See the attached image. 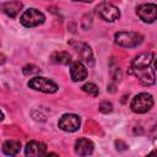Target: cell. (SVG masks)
Wrapping results in <instances>:
<instances>
[{
	"instance_id": "277c9868",
	"label": "cell",
	"mask_w": 157,
	"mask_h": 157,
	"mask_svg": "<svg viewBox=\"0 0 157 157\" xmlns=\"http://www.w3.org/2000/svg\"><path fill=\"white\" fill-rule=\"evenodd\" d=\"M44 21H45L44 13L37 9H28L20 17V22L25 27H36L44 23Z\"/></svg>"
},
{
	"instance_id": "8992f818",
	"label": "cell",
	"mask_w": 157,
	"mask_h": 157,
	"mask_svg": "<svg viewBox=\"0 0 157 157\" xmlns=\"http://www.w3.org/2000/svg\"><path fill=\"white\" fill-rule=\"evenodd\" d=\"M96 11H97V15L102 20H104L107 22H113V21L118 20L119 16H120L119 9L115 5L110 4V2H101V4H98V6L96 7Z\"/></svg>"
},
{
	"instance_id": "5bb4252c",
	"label": "cell",
	"mask_w": 157,
	"mask_h": 157,
	"mask_svg": "<svg viewBox=\"0 0 157 157\" xmlns=\"http://www.w3.org/2000/svg\"><path fill=\"white\" fill-rule=\"evenodd\" d=\"M21 150V142L17 140H7L2 144V152L7 156H16Z\"/></svg>"
},
{
	"instance_id": "ac0fdd59",
	"label": "cell",
	"mask_w": 157,
	"mask_h": 157,
	"mask_svg": "<svg viewBox=\"0 0 157 157\" xmlns=\"http://www.w3.org/2000/svg\"><path fill=\"white\" fill-rule=\"evenodd\" d=\"M99 110H101L102 113H104V114H108V113H110V112L113 110V105H112L110 102L103 101V102H101V104H99Z\"/></svg>"
},
{
	"instance_id": "30bf717a",
	"label": "cell",
	"mask_w": 157,
	"mask_h": 157,
	"mask_svg": "<svg viewBox=\"0 0 157 157\" xmlns=\"http://www.w3.org/2000/svg\"><path fill=\"white\" fill-rule=\"evenodd\" d=\"M47 147L40 141H29L25 147L26 157H43L47 152Z\"/></svg>"
},
{
	"instance_id": "44dd1931",
	"label": "cell",
	"mask_w": 157,
	"mask_h": 157,
	"mask_svg": "<svg viewBox=\"0 0 157 157\" xmlns=\"http://www.w3.org/2000/svg\"><path fill=\"white\" fill-rule=\"evenodd\" d=\"M146 157H157V152H156V150H152Z\"/></svg>"
},
{
	"instance_id": "6da1fadb",
	"label": "cell",
	"mask_w": 157,
	"mask_h": 157,
	"mask_svg": "<svg viewBox=\"0 0 157 157\" xmlns=\"http://www.w3.org/2000/svg\"><path fill=\"white\" fill-rule=\"evenodd\" d=\"M155 53L147 52L142 53L131 61L129 72L134 76H136L141 85L144 86H152L155 85L156 76H155Z\"/></svg>"
},
{
	"instance_id": "7a4b0ae2",
	"label": "cell",
	"mask_w": 157,
	"mask_h": 157,
	"mask_svg": "<svg viewBox=\"0 0 157 157\" xmlns=\"http://www.w3.org/2000/svg\"><path fill=\"white\" fill-rule=\"evenodd\" d=\"M152 105H153V97L146 92H141L136 94L131 99V104H130L131 110L137 114H144L148 112L152 108Z\"/></svg>"
},
{
	"instance_id": "5b68a950",
	"label": "cell",
	"mask_w": 157,
	"mask_h": 157,
	"mask_svg": "<svg viewBox=\"0 0 157 157\" xmlns=\"http://www.w3.org/2000/svg\"><path fill=\"white\" fill-rule=\"evenodd\" d=\"M28 86L36 91H40L44 93H55L59 88L54 81L47 77H42V76H36L32 80H29Z\"/></svg>"
},
{
	"instance_id": "ffe728a7",
	"label": "cell",
	"mask_w": 157,
	"mask_h": 157,
	"mask_svg": "<svg viewBox=\"0 0 157 157\" xmlns=\"http://www.w3.org/2000/svg\"><path fill=\"white\" fill-rule=\"evenodd\" d=\"M43 157H59V155H56L54 152H49V153H45Z\"/></svg>"
},
{
	"instance_id": "e0dca14e",
	"label": "cell",
	"mask_w": 157,
	"mask_h": 157,
	"mask_svg": "<svg viewBox=\"0 0 157 157\" xmlns=\"http://www.w3.org/2000/svg\"><path fill=\"white\" fill-rule=\"evenodd\" d=\"M39 72H40V69L38 66H36V65H26L23 67V74L26 76H28V75H37Z\"/></svg>"
},
{
	"instance_id": "ba28073f",
	"label": "cell",
	"mask_w": 157,
	"mask_h": 157,
	"mask_svg": "<svg viewBox=\"0 0 157 157\" xmlns=\"http://www.w3.org/2000/svg\"><path fill=\"white\" fill-rule=\"evenodd\" d=\"M136 13L144 22L151 23L157 18V6L156 4H141L136 9Z\"/></svg>"
},
{
	"instance_id": "603a6c76",
	"label": "cell",
	"mask_w": 157,
	"mask_h": 157,
	"mask_svg": "<svg viewBox=\"0 0 157 157\" xmlns=\"http://www.w3.org/2000/svg\"><path fill=\"white\" fill-rule=\"evenodd\" d=\"M2 119H4V114H2V112L0 110V121H1Z\"/></svg>"
},
{
	"instance_id": "9c48e42d",
	"label": "cell",
	"mask_w": 157,
	"mask_h": 157,
	"mask_svg": "<svg viewBox=\"0 0 157 157\" xmlns=\"http://www.w3.org/2000/svg\"><path fill=\"white\" fill-rule=\"evenodd\" d=\"M69 44L76 52V54L81 58L82 61H85L88 65H93V54L88 44L82 42H70Z\"/></svg>"
},
{
	"instance_id": "52a82bcc",
	"label": "cell",
	"mask_w": 157,
	"mask_h": 157,
	"mask_svg": "<svg viewBox=\"0 0 157 157\" xmlns=\"http://www.w3.org/2000/svg\"><path fill=\"white\" fill-rule=\"evenodd\" d=\"M81 125V119L78 115L76 114H64L60 119H59V123H58V126L64 130V131H67V132H74L76 130H78Z\"/></svg>"
},
{
	"instance_id": "8fae6325",
	"label": "cell",
	"mask_w": 157,
	"mask_h": 157,
	"mask_svg": "<svg viewBox=\"0 0 157 157\" xmlns=\"http://www.w3.org/2000/svg\"><path fill=\"white\" fill-rule=\"evenodd\" d=\"M93 150H94V145L88 139L81 137V139L76 140V142H75V152L81 157H86V156L92 155Z\"/></svg>"
},
{
	"instance_id": "d6986e66",
	"label": "cell",
	"mask_w": 157,
	"mask_h": 157,
	"mask_svg": "<svg viewBox=\"0 0 157 157\" xmlns=\"http://www.w3.org/2000/svg\"><path fill=\"white\" fill-rule=\"evenodd\" d=\"M115 146H117V150H119V151H125L126 148H128V145L123 141V140H115Z\"/></svg>"
},
{
	"instance_id": "7c38bea8",
	"label": "cell",
	"mask_w": 157,
	"mask_h": 157,
	"mask_svg": "<svg viewBox=\"0 0 157 157\" xmlns=\"http://www.w3.org/2000/svg\"><path fill=\"white\" fill-rule=\"evenodd\" d=\"M70 76L72 78L74 82H78V81H83L87 77V69L83 65L82 61H74L71 63L70 66Z\"/></svg>"
},
{
	"instance_id": "7402d4cb",
	"label": "cell",
	"mask_w": 157,
	"mask_h": 157,
	"mask_svg": "<svg viewBox=\"0 0 157 157\" xmlns=\"http://www.w3.org/2000/svg\"><path fill=\"white\" fill-rule=\"evenodd\" d=\"M5 61H6V58H5V55L0 53V65H1V64H4Z\"/></svg>"
},
{
	"instance_id": "4fadbf2b",
	"label": "cell",
	"mask_w": 157,
	"mask_h": 157,
	"mask_svg": "<svg viewBox=\"0 0 157 157\" xmlns=\"http://www.w3.org/2000/svg\"><path fill=\"white\" fill-rule=\"evenodd\" d=\"M22 6H23V4L20 1H9V2L2 4L1 9L9 17H16L17 13L20 12V10L22 9Z\"/></svg>"
},
{
	"instance_id": "9a60e30c",
	"label": "cell",
	"mask_w": 157,
	"mask_h": 157,
	"mask_svg": "<svg viewBox=\"0 0 157 157\" xmlns=\"http://www.w3.org/2000/svg\"><path fill=\"white\" fill-rule=\"evenodd\" d=\"M52 59L56 64H61V65H69V64H71V55L67 52H56V53L53 54Z\"/></svg>"
},
{
	"instance_id": "3957f363",
	"label": "cell",
	"mask_w": 157,
	"mask_h": 157,
	"mask_svg": "<svg viewBox=\"0 0 157 157\" xmlns=\"http://www.w3.org/2000/svg\"><path fill=\"white\" fill-rule=\"evenodd\" d=\"M117 44L124 48H134L142 43L144 36L137 32H118L114 36Z\"/></svg>"
},
{
	"instance_id": "2e32d148",
	"label": "cell",
	"mask_w": 157,
	"mask_h": 157,
	"mask_svg": "<svg viewBox=\"0 0 157 157\" xmlns=\"http://www.w3.org/2000/svg\"><path fill=\"white\" fill-rule=\"evenodd\" d=\"M81 88H82V91H83V92H86L87 94H90V96H92V97H97V96H98V93H99L98 87H97L94 83H92V82L85 83Z\"/></svg>"
}]
</instances>
